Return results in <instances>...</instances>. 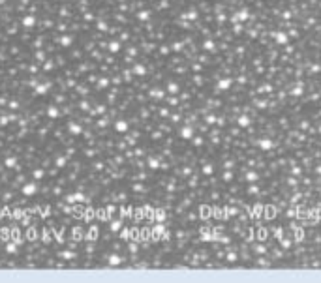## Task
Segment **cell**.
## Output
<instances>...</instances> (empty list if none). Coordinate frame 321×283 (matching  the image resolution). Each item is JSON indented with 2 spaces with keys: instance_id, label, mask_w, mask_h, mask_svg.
I'll return each instance as SVG.
<instances>
[{
  "instance_id": "5",
  "label": "cell",
  "mask_w": 321,
  "mask_h": 283,
  "mask_svg": "<svg viewBox=\"0 0 321 283\" xmlns=\"http://www.w3.org/2000/svg\"><path fill=\"white\" fill-rule=\"evenodd\" d=\"M246 19H248V11H246V10H242V11L237 13V15H235L231 21H240V23H242V21H246Z\"/></svg>"
},
{
  "instance_id": "12",
  "label": "cell",
  "mask_w": 321,
  "mask_h": 283,
  "mask_svg": "<svg viewBox=\"0 0 321 283\" xmlns=\"http://www.w3.org/2000/svg\"><path fill=\"white\" fill-rule=\"evenodd\" d=\"M282 246H284V247H289V240H282Z\"/></svg>"
},
{
  "instance_id": "7",
  "label": "cell",
  "mask_w": 321,
  "mask_h": 283,
  "mask_svg": "<svg viewBox=\"0 0 321 283\" xmlns=\"http://www.w3.org/2000/svg\"><path fill=\"white\" fill-rule=\"evenodd\" d=\"M201 173H203V174H212L214 169H212V165H205L203 169H201Z\"/></svg>"
},
{
  "instance_id": "10",
  "label": "cell",
  "mask_w": 321,
  "mask_h": 283,
  "mask_svg": "<svg viewBox=\"0 0 321 283\" xmlns=\"http://www.w3.org/2000/svg\"><path fill=\"white\" fill-rule=\"evenodd\" d=\"M227 261H231V263H235V261H237V255H235V253H229V255H227Z\"/></svg>"
},
{
  "instance_id": "11",
  "label": "cell",
  "mask_w": 321,
  "mask_h": 283,
  "mask_svg": "<svg viewBox=\"0 0 321 283\" xmlns=\"http://www.w3.org/2000/svg\"><path fill=\"white\" fill-rule=\"evenodd\" d=\"M195 15H197L195 11H190V13H188V15H184V17H188V19H195Z\"/></svg>"
},
{
  "instance_id": "3",
  "label": "cell",
  "mask_w": 321,
  "mask_h": 283,
  "mask_svg": "<svg viewBox=\"0 0 321 283\" xmlns=\"http://www.w3.org/2000/svg\"><path fill=\"white\" fill-rule=\"evenodd\" d=\"M274 39H276V43H285V41H287V34L285 32H276Z\"/></svg>"
},
{
  "instance_id": "1",
  "label": "cell",
  "mask_w": 321,
  "mask_h": 283,
  "mask_svg": "<svg viewBox=\"0 0 321 283\" xmlns=\"http://www.w3.org/2000/svg\"><path fill=\"white\" fill-rule=\"evenodd\" d=\"M257 146H259L263 152H267V150H270V148L274 146V143H272V139H269V137H263V139H259V141H257Z\"/></svg>"
},
{
  "instance_id": "6",
  "label": "cell",
  "mask_w": 321,
  "mask_h": 283,
  "mask_svg": "<svg viewBox=\"0 0 321 283\" xmlns=\"http://www.w3.org/2000/svg\"><path fill=\"white\" fill-rule=\"evenodd\" d=\"M192 133H193L192 128H184V130H182V137H184V139H192Z\"/></svg>"
},
{
  "instance_id": "2",
  "label": "cell",
  "mask_w": 321,
  "mask_h": 283,
  "mask_svg": "<svg viewBox=\"0 0 321 283\" xmlns=\"http://www.w3.org/2000/svg\"><path fill=\"white\" fill-rule=\"evenodd\" d=\"M229 86H231V77H225V79H222L220 83H218V90H227Z\"/></svg>"
},
{
  "instance_id": "8",
  "label": "cell",
  "mask_w": 321,
  "mask_h": 283,
  "mask_svg": "<svg viewBox=\"0 0 321 283\" xmlns=\"http://www.w3.org/2000/svg\"><path fill=\"white\" fill-rule=\"evenodd\" d=\"M239 124H240V126H248V118H246V116H240V118H239Z\"/></svg>"
},
{
  "instance_id": "4",
  "label": "cell",
  "mask_w": 321,
  "mask_h": 283,
  "mask_svg": "<svg viewBox=\"0 0 321 283\" xmlns=\"http://www.w3.org/2000/svg\"><path fill=\"white\" fill-rule=\"evenodd\" d=\"M257 178H259V174L254 173V171H250V173L244 174V180H246V182H257Z\"/></svg>"
},
{
  "instance_id": "13",
  "label": "cell",
  "mask_w": 321,
  "mask_h": 283,
  "mask_svg": "<svg viewBox=\"0 0 321 283\" xmlns=\"http://www.w3.org/2000/svg\"><path fill=\"white\" fill-rule=\"evenodd\" d=\"M319 131H321V128H319Z\"/></svg>"
},
{
  "instance_id": "9",
  "label": "cell",
  "mask_w": 321,
  "mask_h": 283,
  "mask_svg": "<svg viewBox=\"0 0 321 283\" xmlns=\"http://www.w3.org/2000/svg\"><path fill=\"white\" fill-rule=\"evenodd\" d=\"M255 251H257V253H261V255H263V253L267 251V249H265V246H257V247H255Z\"/></svg>"
}]
</instances>
